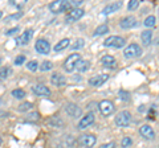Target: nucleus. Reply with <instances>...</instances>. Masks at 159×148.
<instances>
[{
    "label": "nucleus",
    "mask_w": 159,
    "mask_h": 148,
    "mask_svg": "<svg viewBox=\"0 0 159 148\" xmlns=\"http://www.w3.org/2000/svg\"><path fill=\"white\" fill-rule=\"evenodd\" d=\"M49 11L53 13H60L64 11H72L70 7V2H66V0H57V2H53L49 4Z\"/></svg>",
    "instance_id": "obj_1"
},
{
    "label": "nucleus",
    "mask_w": 159,
    "mask_h": 148,
    "mask_svg": "<svg viewBox=\"0 0 159 148\" xmlns=\"http://www.w3.org/2000/svg\"><path fill=\"white\" fill-rule=\"evenodd\" d=\"M82 61V58H81V54H78V53H73V54H70L66 60H65V62H64V69H65L66 72H73L74 69H76L77 66H78V63Z\"/></svg>",
    "instance_id": "obj_2"
},
{
    "label": "nucleus",
    "mask_w": 159,
    "mask_h": 148,
    "mask_svg": "<svg viewBox=\"0 0 159 148\" xmlns=\"http://www.w3.org/2000/svg\"><path fill=\"white\" fill-rule=\"evenodd\" d=\"M125 38L123 37H119V36H110V37H107L105 41H103V45L107 46V48H123L125 46Z\"/></svg>",
    "instance_id": "obj_3"
},
{
    "label": "nucleus",
    "mask_w": 159,
    "mask_h": 148,
    "mask_svg": "<svg viewBox=\"0 0 159 148\" xmlns=\"http://www.w3.org/2000/svg\"><path fill=\"white\" fill-rule=\"evenodd\" d=\"M131 122V114L129 111H121L116 115V124L118 127H127Z\"/></svg>",
    "instance_id": "obj_4"
},
{
    "label": "nucleus",
    "mask_w": 159,
    "mask_h": 148,
    "mask_svg": "<svg viewBox=\"0 0 159 148\" xmlns=\"http://www.w3.org/2000/svg\"><path fill=\"white\" fill-rule=\"evenodd\" d=\"M141 54H142V48L138 44H130L123 50V56L126 58H135V57H139Z\"/></svg>",
    "instance_id": "obj_5"
},
{
    "label": "nucleus",
    "mask_w": 159,
    "mask_h": 148,
    "mask_svg": "<svg viewBox=\"0 0 159 148\" xmlns=\"http://www.w3.org/2000/svg\"><path fill=\"white\" fill-rule=\"evenodd\" d=\"M34 49H36L37 53L45 56V54H49V52H51V44L47 40H44V38H40V40H37L36 44H34Z\"/></svg>",
    "instance_id": "obj_6"
},
{
    "label": "nucleus",
    "mask_w": 159,
    "mask_h": 148,
    "mask_svg": "<svg viewBox=\"0 0 159 148\" xmlns=\"http://www.w3.org/2000/svg\"><path fill=\"white\" fill-rule=\"evenodd\" d=\"M96 141H97V137L93 134H85L78 139V143L81 146H84L85 148H93L94 144H96Z\"/></svg>",
    "instance_id": "obj_7"
},
{
    "label": "nucleus",
    "mask_w": 159,
    "mask_h": 148,
    "mask_svg": "<svg viewBox=\"0 0 159 148\" xmlns=\"http://www.w3.org/2000/svg\"><path fill=\"white\" fill-rule=\"evenodd\" d=\"M98 108H99V112L103 115V116H109L111 115V112L114 111V105L110 102V101H101L98 105Z\"/></svg>",
    "instance_id": "obj_8"
},
{
    "label": "nucleus",
    "mask_w": 159,
    "mask_h": 148,
    "mask_svg": "<svg viewBox=\"0 0 159 148\" xmlns=\"http://www.w3.org/2000/svg\"><path fill=\"white\" fill-rule=\"evenodd\" d=\"M109 80V76L107 74H98V76H94L92 78H89V85L90 86H94V87H98V86H101L103 85L106 81Z\"/></svg>",
    "instance_id": "obj_9"
},
{
    "label": "nucleus",
    "mask_w": 159,
    "mask_h": 148,
    "mask_svg": "<svg viewBox=\"0 0 159 148\" xmlns=\"http://www.w3.org/2000/svg\"><path fill=\"white\" fill-rule=\"evenodd\" d=\"M84 13H85V11H84L82 8L72 9V11L66 15V21H68V23H74V21H77V20H80V19L84 16Z\"/></svg>",
    "instance_id": "obj_10"
},
{
    "label": "nucleus",
    "mask_w": 159,
    "mask_h": 148,
    "mask_svg": "<svg viewBox=\"0 0 159 148\" xmlns=\"http://www.w3.org/2000/svg\"><path fill=\"white\" fill-rule=\"evenodd\" d=\"M139 134H141L147 140H154L155 139V132H154V130L148 124H143V126L139 127Z\"/></svg>",
    "instance_id": "obj_11"
},
{
    "label": "nucleus",
    "mask_w": 159,
    "mask_h": 148,
    "mask_svg": "<svg viewBox=\"0 0 159 148\" xmlns=\"http://www.w3.org/2000/svg\"><path fill=\"white\" fill-rule=\"evenodd\" d=\"M93 122H94V114L93 112H88L85 116H82L81 119H80L78 128L80 130H85V128H88L90 124H93Z\"/></svg>",
    "instance_id": "obj_12"
},
{
    "label": "nucleus",
    "mask_w": 159,
    "mask_h": 148,
    "mask_svg": "<svg viewBox=\"0 0 159 148\" xmlns=\"http://www.w3.org/2000/svg\"><path fill=\"white\" fill-rule=\"evenodd\" d=\"M32 36H33V31L32 29H27L21 36L16 37V44L17 45H27V44L29 42V40L32 38Z\"/></svg>",
    "instance_id": "obj_13"
},
{
    "label": "nucleus",
    "mask_w": 159,
    "mask_h": 148,
    "mask_svg": "<svg viewBox=\"0 0 159 148\" xmlns=\"http://www.w3.org/2000/svg\"><path fill=\"white\" fill-rule=\"evenodd\" d=\"M65 111H66L72 118H78V116H81V114H82L81 108H80L77 105H74V103H69V105H66Z\"/></svg>",
    "instance_id": "obj_14"
},
{
    "label": "nucleus",
    "mask_w": 159,
    "mask_h": 148,
    "mask_svg": "<svg viewBox=\"0 0 159 148\" xmlns=\"http://www.w3.org/2000/svg\"><path fill=\"white\" fill-rule=\"evenodd\" d=\"M135 24H137L135 17L134 16H126L119 21V27H121L122 29H129V28H133Z\"/></svg>",
    "instance_id": "obj_15"
},
{
    "label": "nucleus",
    "mask_w": 159,
    "mask_h": 148,
    "mask_svg": "<svg viewBox=\"0 0 159 148\" xmlns=\"http://www.w3.org/2000/svg\"><path fill=\"white\" fill-rule=\"evenodd\" d=\"M51 82H52V85H53V86L62 87V86H65L66 80H65V77H64V76H61V74L54 73L53 76L51 77Z\"/></svg>",
    "instance_id": "obj_16"
},
{
    "label": "nucleus",
    "mask_w": 159,
    "mask_h": 148,
    "mask_svg": "<svg viewBox=\"0 0 159 148\" xmlns=\"http://www.w3.org/2000/svg\"><path fill=\"white\" fill-rule=\"evenodd\" d=\"M32 91L34 93V94H37L39 97H49L51 95V90L44 86V85H36L32 87Z\"/></svg>",
    "instance_id": "obj_17"
},
{
    "label": "nucleus",
    "mask_w": 159,
    "mask_h": 148,
    "mask_svg": "<svg viewBox=\"0 0 159 148\" xmlns=\"http://www.w3.org/2000/svg\"><path fill=\"white\" fill-rule=\"evenodd\" d=\"M121 7H122V3H121V2H116V3L107 4V6H106L105 8H103L102 13H103V15H110V13H114V12H117Z\"/></svg>",
    "instance_id": "obj_18"
},
{
    "label": "nucleus",
    "mask_w": 159,
    "mask_h": 148,
    "mask_svg": "<svg viewBox=\"0 0 159 148\" xmlns=\"http://www.w3.org/2000/svg\"><path fill=\"white\" fill-rule=\"evenodd\" d=\"M101 61H102V65H103V66H106V67H114V66L117 65L116 58H114L113 56H109V54L103 56Z\"/></svg>",
    "instance_id": "obj_19"
},
{
    "label": "nucleus",
    "mask_w": 159,
    "mask_h": 148,
    "mask_svg": "<svg viewBox=\"0 0 159 148\" xmlns=\"http://www.w3.org/2000/svg\"><path fill=\"white\" fill-rule=\"evenodd\" d=\"M151 38H152V32L151 31H143L141 34V40L143 42V45L148 46L151 44Z\"/></svg>",
    "instance_id": "obj_20"
},
{
    "label": "nucleus",
    "mask_w": 159,
    "mask_h": 148,
    "mask_svg": "<svg viewBox=\"0 0 159 148\" xmlns=\"http://www.w3.org/2000/svg\"><path fill=\"white\" fill-rule=\"evenodd\" d=\"M69 44H70L69 38H62L61 41H58V44L54 45V50H56V52H61V50H64V49H66L69 46Z\"/></svg>",
    "instance_id": "obj_21"
},
{
    "label": "nucleus",
    "mask_w": 159,
    "mask_h": 148,
    "mask_svg": "<svg viewBox=\"0 0 159 148\" xmlns=\"http://www.w3.org/2000/svg\"><path fill=\"white\" fill-rule=\"evenodd\" d=\"M89 67H90V61H88V60H82L81 62L78 63L77 70H78L80 73H84V72H86Z\"/></svg>",
    "instance_id": "obj_22"
},
{
    "label": "nucleus",
    "mask_w": 159,
    "mask_h": 148,
    "mask_svg": "<svg viewBox=\"0 0 159 148\" xmlns=\"http://www.w3.org/2000/svg\"><path fill=\"white\" fill-rule=\"evenodd\" d=\"M109 32V27L106 24H102V25H99L96 28V31H94V36H101V34H105Z\"/></svg>",
    "instance_id": "obj_23"
},
{
    "label": "nucleus",
    "mask_w": 159,
    "mask_h": 148,
    "mask_svg": "<svg viewBox=\"0 0 159 148\" xmlns=\"http://www.w3.org/2000/svg\"><path fill=\"white\" fill-rule=\"evenodd\" d=\"M155 23H157V17L154 16V15H151V16H147L146 17V20H145V25L147 28H151V27H155Z\"/></svg>",
    "instance_id": "obj_24"
},
{
    "label": "nucleus",
    "mask_w": 159,
    "mask_h": 148,
    "mask_svg": "<svg viewBox=\"0 0 159 148\" xmlns=\"http://www.w3.org/2000/svg\"><path fill=\"white\" fill-rule=\"evenodd\" d=\"M12 95L16 98V99H23V98L25 97V91H24L23 89H15V90H12Z\"/></svg>",
    "instance_id": "obj_25"
},
{
    "label": "nucleus",
    "mask_w": 159,
    "mask_h": 148,
    "mask_svg": "<svg viewBox=\"0 0 159 148\" xmlns=\"http://www.w3.org/2000/svg\"><path fill=\"white\" fill-rule=\"evenodd\" d=\"M27 67H28V70H31V72H36L37 69H40L39 62H37V61H34V60L27 62Z\"/></svg>",
    "instance_id": "obj_26"
},
{
    "label": "nucleus",
    "mask_w": 159,
    "mask_h": 148,
    "mask_svg": "<svg viewBox=\"0 0 159 148\" xmlns=\"http://www.w3.org/2000/svg\"><path fill=\"white\" fill-rule=\"evenodd\" d=\"M31 108H32V103H31V102H24V103H21V105L19 106L17 110H19L20 112H25V111H28V110H31Z\"/></svg>",
    "instance_id": "obj_27"
},
{
    "label": "nucleus",
    "mask_w": 159,
    "mask_h": 148,
    "mask_svg": "<svg viewBox=\"0 0 159 148\" xmlns=\"http://www.w3.org/2000/svg\"><path fill=\"white\" fill-rule=\"evenodd\" d=\"M53 67L52 65V62H49V61H44L41 65H40V70L41 72H48V70H51V69Z\"/></svg>",
    "instance_id": "obj_28"
},
{
    "label": "nucleus",
    "mask_w": 159,
    "mask_h": 148,
    "mask_svg": "<svg viewBox=\"0 0 159 148\" xmlns=\"http://www.w3.org/2000/svg\"><path fill=\"white\" fill-rule=\"evenodd\" d=\"M139 7V0H130L127 4V9L129 11H134V9H137Z\"/></svg>",
    "instance_id": "obj_29"
},
{
    "label": "nucleus",
    "mask_w": 159,
    "mask_h": 148,
    "mask_svg": "<svg viewBox=\"0 0 159 148\" xmlns=\"http://www.w3.org/2000/svg\"><path fill=\"white\" fill-rule=\"evenodd\" d=\"M131 144H133V139H131V137H129V136H125L122 139V141H121L122 148H127V147H130Z\"/></svg>",
    "instance_id": "obj_30"
},
{
    "label": "nucleus",
    "mask_w": 159,
    "mask_h": 148,
    "mask_svg": "<svg viewBox=\"0 0 159 148\" xmlns=\"http://www.w3.org/2000/svg\"><path fill=\"white\" fill-rule=\"evenodd\" d=\"M82 46H84V40L82 38H78V40L72 45V49H78V48H82Z\"/></svg>",
    "instance_id": "obj_31"
},
{
    "label": "nucleus",
    "mask_w": 159,
    "mask_h": 148,
    "mask_svg": "<svg viewBox=\"0 0 159 148\" xmlns=\"http://www.w3.org/2000/svg\"><path fill=\"white\" fill-rule=\"evenodd\" d=\"M24 61H25V57L19 56V57H16V60H15V65H21V63H24Z\"/></svg>",
    "instance_id": "obj_32"
},
{
    "label": "nucleus",
    "mask_w": 159,
    "mask_h": 148,
    "mask_svg": "<svg viewBox=\"0 0 159 148\" xmlns=\"http://www.w3.org/2000/svg\"><path fill=\"white\" fill-rule=\"evenodd\" d=\"M99 148H116V143L110 141V143H106V144H102Z\"/></svg>",
    "instance_id": "obj_33"
},
{
    "label": "nucleus",
    "mask_w": 159,
    "mask_h": 148,
    "mask_svg": "<svg viewBox=\"0 0 159 148\" xmlns=\"http://www.w3.org/2000/svg\"><path fill=\"white\" fill-rule=\"evenodd\" d=\"M19 32V27H16V28H12V29H9V31H7V36H12V34H15V33H17Z\"/></svg>",
    "instance_id": "obj_34"
},
{
    "label": "nucleus",
    "mask_w": 159,
    "mask_h": 148,
    "mask_svg": "<svg viewBox=\"0 0 159 148\" xmlns=\"http://www.w3.org/2000/svg\"><path fill=\"white\" fill-rule=\"evenodd\" d=\"M21 16H23V13H21V12L17 13V15H12V16H9V17H7V19H6V21L11 20V19H19V17H21Z\"/></svg>",
    "instance_id": "obj_35"
},
{
    "label": "nucleus",
    "mask_w": 159,
    "mask_h": 148,
    "mask_svg": "<svg viewBox=\"0 0 159 148\" xmlns=\"http://www.w3.org/2000/svg\"><path fill=\"white\" fill-rule=\"evenodd\" d=\"M9 70H7V69H4V67H2V78H6L7 77V73H8Z\"/></svg>",
    "instance_id": "obj_36"
}]
</instances>
